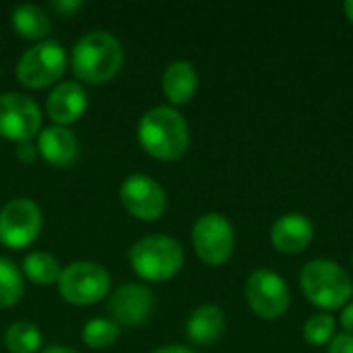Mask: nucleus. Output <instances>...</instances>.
Masks as SVG:
<instances>
[{
	"label": "nucleus",
	"mask_w": 353,
	"mask_h": 353,
	"mask_svg": "<svg viewBox=\"0 0 353 353\" xmlns=\"http://www.w3.org/2000/svg\"><path fill=\"white\" fill-rule=\"evenodd\" d=\"M64 66H66L64 48L54 39H43L21 56L17 64V79L25 87L41 89L58 81L64 72Z\"/></svg>",
	"instance_id": "6e6552de"
},
{
	"label": "nucleus",
	"mask_w": 353,
	"mask_h": 353,
	"mask_svg": "<svg viewBox=\"0 0 353 353\" xmlns=\"http://www.w3.org/2000/svg\"><path fill=\"white\" fill-rule=\"evenodd\" d=\"M246 300L259 319L277 321L288 312L292 304V292L279 273L256 269L246 281Z\"/></svg>",
	"instance_id": "0eeeda50"
},
{
	"label": "nucleus",
	"mask_w": 353,
	"mask_h": 353,
	"mask_svg": "<svg viewBox=\"0 0 353 353\" xmlns=\"http://www.w3.org/2000/svg\"><path fill=\"white\" fill-rule=\"evenodd\" d=\"M343 10H345V17L350 19V23H353V0H347L343 4Z\"/></svg>",
	"instance_id": "c756f323"
},
{
	"label": "nucleus",
	"mask_w": 353,
	"mask_h": 353,
	"mask_svg": "<svg viewBox=\"0 0 353 353\" xmlns=\"http://www.w3.org/2000/svg\"><path fill=\"white\" fill-rule=\"evenodd\" d=\"M352 261H353V254H352Z\"/></svg>",
	"instance_id": "7c9ffc66"
},
{
	"label": "nucleus",
	"mask_w": 353,
	"mask_h": 353,
	"mask_svg": "<svg viewBox=\"0 0 353 353\" xmlns=\"http://www.w3.org/2000/svg\"><path fill=\"white\" fill-rule=\"evenodd\" d=\"M41 126V110L25 93L0 95V134L23 143L31 141Z\"/></svg>",
	"instance_id": "9d476101"
},
{
	"label": "nucleus",
	"mask_w": 353,
	"mask_h": 353,
	"mask_svg": "<svg viewBox=\"0 0 353 353\" xmlns=\"http://www.w3.org/2000/svg\"><path fill=\"white\" fill-rule=\"evenodd\" d=\"M108 308L114 316V323L124 327L143 325L153 312V294L139 283L120 285L108 302Z\"/></svg>",
	"instance_id": "f8f14e48"
},
{
	"label": "nucleus",
	"mask_w": 353,
	"mask_h": 353,
	"mask_svg": "<svg viewBox=\"0 0 353 353\" xmlns=\"http://www.w3.org/2000/svg\"><path fill=\"white\" fill-rule=\"evenodd\" d=\"M37 151L41 153V157L56 165V168H66L70 165L77 157H79V139L74 137V132L66 126H48L39 132L37 139Z\"/></svg>",
	"instance_id": "2eb2a0df"
},
{
	"label": "nucleus",
	"mask_w": 353,
	"mask_h": 353,
	"mask_svg": "<svg viewBox=\"0 0 353 353\" xmlns=\"http://www.w3.org/2000/svg\"><path fill=\"white\" fill-rule=\"evenodd\" d=\"M134 273L147 281H168L184 265V250L178 240L153 234L141 238L128 252Z\"/></svg>",
	"instance_id": "20e7f679"
},
{
	"label": "nucleus",
	"mask_w": 353,
	"mask_h": 353,
	"mask_svg": "<svg viewBox=\"0 0 353 353\" xmlns=\"http://www.w3.org/2000/svg\"><path fill=\"white\" fill-rule=\"evenodd\" d=\"M41 232V211L29 199H12L0 209V242L12 250L25 248Z\"/></svg>",
	"instance_id": "1a4fd4ad"
},
{
	"label": "nucleus",
	"mask_w": 353,
	"mask_h": 353,
	"mask_svg": "<svg viewBox=\"0 0 353 353\" xmlns=\"http://www.w3.org/2000/svg\"><path fill=\"white\" fill-rule=\"evenodd\" d=\"M17 157H19L23 163H31V161L37 157V147H35L31 141H23V143H19V147H17Z\"/></svg>",
	"instance_id": "393cba45"
},
{
	"label": "nucleus",
	"mask_w": 353,
	"mask_h": 353,
	"mask_svg": "<svg viewBox=\"0 0 353 353\" xmlns=\"http://www.w3.org/2000/svg\"><path fill=\"white\" fill-rule=\"evenodd\" d=\"M329 353H353V335L339 333L329 343Z\"/></svg>",
	"instance_id": "b1692460"
},
{
	"label": "nucleus",
	"mask_w": 353,
	"mask_h": 353,
	"mask_svg": "<svg viewBox=\"0 0 353 353\" xmlns=\"http://www.w3.org/2000/svg\"><path fill=\"white\" fill-rule=\"evenodd\" d=\"M43 353H79V352H74V350H70V347H64V345H52V347H48Z\"/></svg>",
	"instance_id": "c85d7f7f"
},
{
	"label": "nucleus",
	"mask_w": 353,
	"mask_h": 353,
	"mask_svg": "<svg viewBox=\"0 0 353 353\" xmlns=\"http://www.w3.org/2000/svg\"><path fill=\"white\" fill-rule=\"evenodd\" d=\"M300 288L304 296L323 310H337L353 296L352 277L341 265L329 259L306 263L300 273Z\"/></svg>",
	"instance_id": "7ed1b4c3"
},
{
	"label": "nucleus",
	"mask_w": 353,
	"mask_h": 353,
	"mask_svg": "<svg viewBox=\"0 0 353 353\" xmlns=\"http://www.w3.org/2000/svg\"><path fill=\"white\" fill-rule=\"evenodd\" d=\"M41 341H43V337H41L39 329L27 321L12 323L4 335L6 350L10 353H35L41 347Z\"/></svg>",
	"instance_id": "aec40b11"
},
{
	"label": "nucleus",
	"mask_w": 353,
	"mask_h": 353,
	"mask_svg": "<svg viewBox=\"0 0 353 353\" xmlns=\"http://www.w3.org/2000/svg\"><path fill=\"white\" fill-rule=\"evenodd\" d=\"M223 329H225V314L215 304H205L196 308L186 323V333L190 341L196 345H209L217 341L223 335Z\"/></svg>",
	"instance_id": "dca6fc26"
},
{
	"label": "nucleus",
	"mask_w": 353,
	"mask_h": 353,
	"mask_svg": "<svg viewBox=\"0 0 353 353\" xmlns=\"http://www.w3.org/2000/svg\"><path fill=\"white\" fill-rule=\"evenodd\" d=\"M312 238L314 225L304 213H285L271 225V244L281 254H300Z\"/></svg>",
	"instance_id": "ddd939ff"
},
{
	"label": "nucleus",
	"mask_w": 353,
	"mask_h": 353,
	"mask_svg": "<svg viewBox=\"0 0 353 353\" xmlns=\"http://www.w3.org/2000/svg\"><path fill=\"white\" fill-rule=\"evenodd\" d=\"M50 6L60 14H68L81 6V0H54V2H50Z\"/></svg>",
	"instance_id": "a878e982"
},
{
	"label": "nucleus",
	"mask_w": 353,
	"mask_h": 353,
	"mask_svg": "<svg viewBox=\"0 0 353 353\" xmlns=\"http://www.w3.org/2000/svg\"><path fill=\"white\" fill-rule=\"evenodd\" d=\"M153 353H194L188 347H182V345H165V347H159Z\"/></svg>",
	"instance_id": "cd10ccee"
},
{
	"label": "nucleus",
	"mask_w": 353,
	"mask_h": 353,
	"mask_svg": "<svg viewBox=\"0 0 353 353\" xmlns=\"http://www.w3.org/2000/svg\"><path fill=\"white\" fill-rule=\"evenodd\" d=\"M192 246L196 256L205 265L219 267L228 263L234 252L236 246L234 225L221 213H205L194 221Z\"/></svg>",
	"instance_id": "39448f33"
},
{
	"label": "nucleus",
	"mask_w": 353,
	"mask_h": 353,
	"mask_svg": "<svg viewBox=\"0 0 353 353\" xmlns=\"http://www.w3.org/2000/svg\"><path fill=\"white\" fill-rule=\"evenodd\" d=\"M163 91L174 105H184L192 99L199 87V74L194 66L186 60L172 62L163 72Z\"/></svg>",
	"instance_id": "f3484780"
},
{
	"label": "nucleus",
	"mask_w": 353,
	"mask_h": 353,
	"mask_svg": "<svg viewBox=\"0 0 353 353\" xmlns=\"http://www.w3.org/2000/svg\"><path fill=\"white\" fill-rule=\"evenodd\" d=\"M60 296L77 306L95 304L110 292V273L91 261H77L62 269L58 279Z\"/></svg>",
	"instance_id": "423d86ee"
},
{
	"label": "nucleus",
	"mask_w": 353,
	"mask_h": 353,
	"mask_svg": "<svg viewBox=\"0 0 353 353\" xmlns=\"http://www.w3.org/2000/svg\"><path fill=\"white\" fill-rule=\"evenodd\" d=\"M12 27L25 39H41L50 33L52 21L48 12L37 4H19L12 10Z\"/></svg>",
	"instance_id": "a211bd4d"
},
{
	"label": "nucleus",
	"mask_w": 353,
	"mask_h": 353,
	"mask_svg": "<svg viewBox=\"0 0 353 353\" xmlns=\"http://www.w3.org/2000/svg\"><path fill=\"white\" fill-rule=\"evenodd\" d=\"M85 108H87V91L83 89V85L74 81L58 83L46 101V110L58 126L77 122L83 116Z\"/></svg>",
	"instance_id": "4468645a"
},
{
	"label": "nucleus",
	"mask_w": 353,
	"mask_h": 353,
	"mask_svg": "<svg viewBox=\"0 0 353 353\" xmlns=\"http://www.w3.org/2000/svg\"><path fill=\"white\" fill-rule=\"evenodd\" d=\"M124 62L122 43L108 31H89L72 48V70L87 83H105Z\"/></svg>",
	"instance_id": "f03ea898"
},
{
	"label": "nucleus",
	"mask_w": 353,
	"mask_h": 353,
	"mask_svg": "<svg viewBox=\"0 0 353 353\" xmlns=\"http://www.w3.org/2000/svg\"><path fill=\"white\" fill-rule=\"evenodd\" d=\"M120 335V329L114 321L108 319H93L83 329V341L93 350H105L110 347Z\"/></svg>",
	"instance_id": "4be33fe9"
},
{
	"label": "nucleus",
	"mask_w": 353,
	"mask_h": 353,
	"mask_svg": "<svg viewBox=\"0 0 353 353\" xmlns=\"http://www.w3.org/2000/svg\"><path fill=\"white\" fill-rule=\"evenodd\" d=\"M23 271L33 283L50 285L60 279L62 267H60L58 259L52 256L50 252H31L23 261Z\"/></svg>",
	"instance_id": "6ab92c4d"
},
{
	"label": "nucleus",
	"mask_w": 353,
	"mask_h": 353,
	"mask_svg": "<svg viewBox=\"0 0 353 353\" xmlns=\"http://www.w3.org/2000/svg\"><path fill=\"white\" fill-rule=\"evenodd\" d=\"M120 199L128 213L143 221H155L168 207L165 190L153 178L145 174L128 176L120 186Z\"/></svg>",
	"instance_id": "9b49d317"
},
{
	"label": "nucleus",
	"mask_w": 353,
	"mask_h": 353,
	"mask_svg": "<svg viewBox=\"0 0 353 353\" xmlns=\"http://www.w3.org/2000/svg\"><path fill=\"white\" fill-rule=\"evenodd\" d=\"M341 327L345 329V333L353 335V302L345 304V308L341 312Z\"/></svg>",
	"instance_id": "bb28decb"
},
{
	"label": "nucleus",
	"mask_w": 353,
	"mask_h": 353,
	"mask_svg": "<svg viewBox=\"0 0 353 353\" xmlns=\"http://www.w3.org/2000/svg\"><path fill=\"white\" fill-rule=\"evenodd\" d=\"M23 277L14 261L0 256V308L17 304L23 296Z\"/></svg>",
	"instance_id": "412c9836"
},
{
	"label": "nucleus",
	"mask_w": 353,
	"mask_h": 353,
	"mask_svg": "<svg viewBox=\"0 0 353 353\" xmlns=\"http://www.w3.org/2000/svg\"><path fill=\"white\" fill-rule=\"evenodd\" d=\"M139 141L149 155L172 161L186 153L190 130L180 112L168 105H157L143 114L139 122Z\"/></svg>",
	"instance_id": "f257e3e1"
},
{
	"label": "nucleus",
	"mask_w": 353,
	"mask_h": 353,
	"mask_svg": "<svg viewBox=\"0 0 353 353\" xmlns=\"http://www.w3.org/2000/svg\"><path fill=\"white\" fill-rule=\"evenodd\" d=\"M335 327H337V321L335 316L327 314V312H321V314H312L306 323H304V339L310 343V345H327L333 341L335 337Z\"/></svg>",
	"instance_id": "5701e85b"
}]
</instances>
